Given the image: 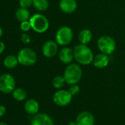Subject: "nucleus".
<instances>
[{"label": "nucleus", "instance_id": "obj_17", "mask_svg": "<svg viewBox=\"0 0 125 125\" xmlns=\"http://www.w3.org/2000/svg\"><path fill=\"white\" fill-rule=\"evenodd\" d=\"M16 19L20 21H28L30 19V13L27 8H19L16 10V13H15Z\"/></svg>", "mask_w": 125, "mask_h": 125}, {"label": "nucleus", "instance_id": "obj_11", "mask_svg": "<svg viewBox=\"0 0 125 125\" xmlns=\"http://www.w3.org/2000/svg\"><path fill=\"white\" fill-rule=\"evenodd\" d=\"M59 8L62 12L66 14H71L76 11L77 8V2L76 0H60Z\"/></svg>", "mask_w": 125, "mask_h": 125}, {"label": "nucleus", "instance_id": "obj_20", "mask_svg": "<svg viewBox=\"0 0 125 125\" xmlns=\"http://www.w3.org/2000/svg\"><path fill=\"white\" fill-rule=\"evenodd\" d=\"M12 96H13V99H16V101L21 102V101H24V99H26L27 93L24 88H15L13 90V91L12 92Z\"/></svg>", "mask_w": 125, "mask_h": 125}, {"label": "nucleus", "instance_id": "obj_13", "mask_svg": "<svg viewBox=\"0 0 125 125\" xmlns=\"http://www.w3.org/2000/svg\"><path fill=\"white\" fill-rule=\"evenodd\" d=\"M109 62H110L109 55L101 52L94 56L92 63L96 69H104L108 66Z\"/></svg>", "mask_w": 125, "mask_h": 125}, {"label": "nucleus", "instance_id": "obj_12", "mask_svg": "<svg viewBox=\"0 0 125 125\" xmlns=\"http://www.w3.org/2000/svg\"><path fill=\"white\" fill-rule=\"evenodd\" d=\"M30 125H54V122L49 115L38 113L32 118Z\"/></svg>", "mask_w": 125, "mask_h": 125}, {"label": "nucleus", "instance_id": "obj_26", "mask_svg": "<svg viewBox=\"0 0 125 125\" xmlns=\"http://www.w3.org/2000/svg\"><path fill=\"white\" fill-rule=\"evenodd\" d=\"M6 113V107L4 105H0V117L3 116Z\"/></svg>", "mask_w": 125, "mask_h": 125}, {"label": "nucleus", "instance_id": "obj_22", "mask_svg": "<svg viewBox=\"0 0 125 125\" xmlns=\"http://www.w3.org/2000/svg\"><path fill=\"white\" fill-rule=\"evenodd\" d=\"M20 29H21V31H23L24 32H27L30 31V29H32L31 24H30V20H28V21H24L21 22Z\"/></svg>", "mask_w": 125, "mask_h": 125}, {"label": "nucleus", "instance_id": "obj_6", "mask_svg": "<svg viewBox=\"0 0 125 125\" xmlns=\"http://www.w3.org/2000/svg\"><path fill=\"white\" fill-rule=\"evenodd\" d=\"M97 46L102 53L110 55L115 50L116 43L112 37L109 35H102L97 41Z\"/></svg>", "mask_w": 125, "mask_h": 125}, {"label": "nucleus", "instance_id": "obj_24", "mask_svg": "<svg viewBox=\"0 0 125 125\" xmlns=\"http://www.w3.org/2000/svg\"><path fill=\"white\" fill-rule=\"evenodd\" d=\"M80 87L77 84H74V85H71L69 91L70 92V94L72 96H77L79 93H80Z\"/></svg>", "mask_w": 125, "mask_h": 125}, {"label": "nucleus", "instance_id": "obj_9", "mask_svg": "<svg viewBox=\"0 0 125 125\" xmlns=\"http://www.w3.org/2000/svg\"><path fill=\"white\" fill-rule=\"evenodd\" d=\"M42 53L47 58L54 57L58 53V44L55 41L49 40L42 46Z\"/></svg>", "mask_w": 125, "mask_h": 125}, {"label": "nucleus", "instance_id": "obj_29", "mask_svg": "<svg viewBox=\"0 0 125 125\" xmlns=\"http://www.w3.org/2000/svg\"><path fill=\"white\" fill-rule=\"evenodd\" d=\"M68 125H77V122L75 121V122H74V121H71V122H69V124Z\"/></svg>", "mask_w": 125, "mask_h": 125}, {"label": "nucleus", "instance_id": "obj_28", "mask_svg": "<svg viewBox=\"0 0 125 125\" xmlns=\"http://www.w3.org/2000/svg\"><path fill=\"white\" fill-rule=\"evenodd\" d=\"M2 35H3V30L1 27H0V38H2Z\"/></svg>", "mask_w": 125, "mask_h": 125}, {"label": "nucleus", "instance_id": "obj_19", "mask_svg": "<svg viewBox=\"0 0 125 125\" xmlns=\"http://www.w3.org/2000/svg\"><path fill=\"white\" fill-rule=\"evenodd\" d=\"M32 5L38 11L43 12L48 10L49 7V0H33Z\"/></svg>", "mask_w": 125, "mask_h": 125}, {"label": "nucleus", "instance_id": "obj_10", "mask_svg": "<svg viewBox=\"0 0 125 125\" xmlns=\"http://www.w3.org/2000/svg\"><path fill=\"white\" fill-rule=\"evenodd\" d=\"M58 57L60 60L64 64H70L74 60V51L69 47L63 46L60 49L58 52Z\"/></svg>", "mask_w": 125, "mask_h": 125}, {"label": "nucleus", "instance_id": "obj_25", "mask_svg": "<svg viewBox=\"0 0 125 125\" xmlns=\"http://www.w3.org/2000/svg\"><path fill=\"white\" fill-rule=\"evenodd\" d=\"M21 41H22L24 43H25V44L30 43V41H31V38H30V35H28V34L26 33V32H24V33H23V34L21 35Z\"/></svg>", "mask_w": 125, "mask_h": 125}, {"label": "nucleus", "instance_id": "obj_3", "mask_svg": "<svg viewBox=\"0 0 125 125\" xmlns=\"http://www.w3.org/2000/svg\"><path fill=\"white\" fill-rule=\"evenodd\" d=\"M19 64L24 66H31L36 63L38 60L37 53L30 48H23L17 54Z\"/></svg>", "mask_w": 125, "mask_h": 125}, {"label": "nucleus", "instance_id": "obj_2", "mask_svg": "<svg viewBox=\"0 0 125 125\" xmlns=\"http://www.w3.org/2000/svg\"><path fill=\"white\" fill-rule=\"evenodd\" d=\"M83 69L78 63H70L69 64L63 73V77L66 80V84L74 85L77 84L82 79Z\"/></svg>", "mask_w": 125, "mask_h": 125}, {"label": "nucleus", "instance_id": "obj_1", "mask_svg": "<svg viewBox=\"0 0 125 125\" xmlns=\"http://www.w3.org/2000/svg\"><path fill=\"white\" fill-rule=\"evenodd\" d=\"M74 60L81 66H88L93 62L94 57L92 50L87 45L80 43L74 46Z\"/></svg>", "mask_w": 125, "mask_h": 125}, {"label": "nucleus", "instance_id": "obj_5", "mask_svg": "<svg viewBox=\"0 0 125 125\" xmlns=\"http://www.w3.org/2000/svg\"><path fill=\"white\" fill-rule=\"evenodd\" d=\"M74 38V32L71 27L68 26H62L60 27L55 34V41L58 45L66 46L70 44Z\"/></svg>", "mask_w": 125, "mask_h": 125}, {"label": "nucleus", "instance_id": "obj_15", "mask_svg": "<svg viewBox=\"0 0 125 125\" xmlns=\"http://www.w3.org/2000/svg\"><path fill=\"white\" fill-rule=\"evenodd\" d=\"M24 110L30 115H34L37 113L39 110V104L38 101L34 99H30L27 100L24 104Z\"/></svg>", "mask_w": 125, "mask_h": 125}, {"label": "nucleus", "instance_id": "obj_4", "mask_svg": "<svg viewBox=\"0 0 125 125\" xmlns=\"http://www.w3.org/2000/svg\"><path fill=\"white\" fill-rule=\"evenodd\" d=\"M32 29L37 33H44L49 27L48 19L43 14L35 13L30 19Z\"/></svg>", "mask_w": 125, "mask_h": 125}, {"label": "nucleus", "instance_id": "obj_30", "mask_svg": "<svg viewBox=\"0 0 125 125\" xmlns=\"http://www.w3.org/2000/svg\"><path fill=\"white\" fill-rule=\"evenodd\" d=\"M0 125H8V124H6L5 122H0Z\"/></svg>", "mask_w": 125, "mask_h": 125}, {"label": "nucleus", "instance_id": "obj_16", "mask_svg": "<svg viewBox=\"0 0 125 125\" xmlns=\"http://www.w3.org/2000/svg\"><path fill=\"white\" fill-rule=\"evenodd\" d=\"M93 38L92 32L88 29H83L82 30L78 35V39L80 43L87 45L89 43Z\"/></svg>", "mask_w": 125, "mask_h": 125}, {"label": "nucleus", "instance_id": "obj_14", "mask_svg": "<svg viewBox=\"0 0 125 125\" xmlns=\"http://www.w3.org/2000/svg\"><path fill=\"white\" fill-rule=\"evenodd\" d=\"M76 122L77 125H94L95 118L92 113L85 111L80 113L77 115Z\"/></svg>", "mask_w": 125, "mask_h": 125}, {"label": "nucleus", "instance_id": "obj_18", "mask_svg": "<svg viewBox=\"0 0 125 125\" xmlns=\"http://www.w3.org/2000/svg\"><path fill=\"white\" fill-rule=\"evenodd\" d=\"M3 63H4V66L7 69H13L18 66V64L19 63V60H18L17 56L13 55V54H10V55H8L5 58Z\"/></svg>", "mask_w": 125, "mask_h": 125}, {"label": "nucleus", "instance_id": "obj_27", "mask_svg": "<svg viewBox=\"0 0 125 125\" xmlns=\"http://www.w3.org/2000/svg\"><path fill=\"white\" fill-rule=\"evenodd\" d=\"M5 49V44L3 41H0V54H2Z\"/></svg>", "mask_w": 125, "mask_h": 125}, {"label": "nucleus", "instance_id": "obj_21", "mask_svg": "<svg viewBox=\"0 0 125 125\" xmlns=\"http://www.w3.org/2000/svg\"><path fill=\"white\" fill-rule=\"evenodd\" d=\"M66 80L63 76H56L52 80V85L57 89H60L63 87L66 84Z\"/></svg>", "mask_w": 125, "mask_h": 125}, {"label": "nucleus", "instance_id": "obj_8", "mask_svg": "<svg viewBox=\"0 0 125 125\" xmlns=\"http://www.w3.org/2000/svg\"><path fill=\"white\" fill-rule=\"evenodd\" d=\"M72 95L69 91L58 90L54 94L53 101L54 104L60 107H65L69 104L72 100Z\"/></svg>", "mask_w": 125, "mask_h": 125}, {"label": "nucleus", "instance_id": "obj_23", "mask_svg": "<svg viewBox=\"0 0 125 125\" xmlns=\"http://www.w3.org/2000/svg\"><path fill=\"white\" fill-rule=\"evenodd\" d=\"M19 6L21 8H30L32 4H33V0H19Z\"/></svg>", "mask_w": 125, "mask_h": 125}, {"label": "nucleus", "instance_id": "obj_7", "mask_svg": "<svg viewBox=\"0 0 125 125\" xmlns=\"http://www.w3.org/2000/svg\"><path fill=\"white\" fill-rule=\"evenodd\" d=\"M16 88V80L8 73L0 75V91L5 94H10Z\"/></svg>", "mask_w": 125, "mask_h": 125}]
</instances>
